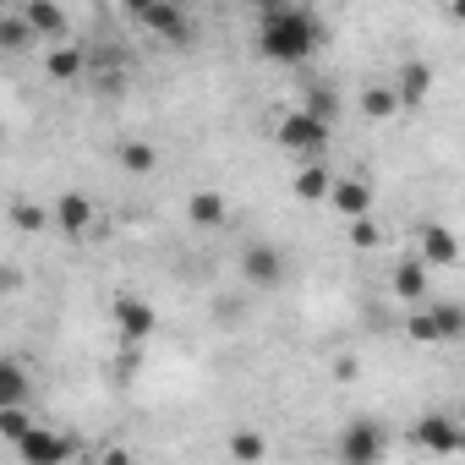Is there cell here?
Segmentation results:
<instances>
[{
	"instance_id": "cell-1",
	"label": "cell",
	"mask_w": 465,
	"mask_h": 465,
	"mask_svg": "<svg viewBox=\"0 0 465 465\" xmlns=\"http://www.w3.org/2000/svg\"><path fill=\"white\" fill-rule=\"evenodd\" d=\"M329 28L312 6H263L258 17V55L280 61V66H302L323 50Z\"/></svg>"
},
{
	"instance_id": "cell-28",
	"label": "cell",
	"mask_w": 465,
	"mask_h": 465,
	"mask_svg": "<svg viewBox=\"0 0 465 465\" xmlns=\"http://www.w3.org/2000/svg\"><path fill=\"white\" fill-rule=\"evenodd\" d=\"M99 465H137V460H132V449H121V443H110V449H104V460H99Z\"/></svg>"
},
{
	"instance_id": "cell-20",
	"label": "cell",
	"mask_w": 465,
	"mask_h": 465,
	"mask_svg": "<svg viewBox=\"0 0 465 465\" xmlns=\"http://www.w3.org/2000/svg\"><path fill=\"white\" fill-rule=\"evenodd\" d=\"M334 181H340V175H329L323 164H302V175L291 181V192H296L302 203H323V197L334 192Z\"/></svg>"
},
{
	"instance_id": "cell-12",
	"label": "cell",
	"mask_w": 465,
	"mask_h": 465,
	"mask_svg": "<svg viewBox=\"0 0 465 465\" xmlns=\"http://www.w3.org/2000/svg\"><path fill=\"white\" fill-rule=\"evenodd\" d=\"M329 203L356 224V219H367V213H372V186H367L361 175H340V181H334V192H329Z\"/></svg>"
},
{
	"instance_id": "cell-6",
	"label": "cell",
	"mask_w": 465,
	"mask_h": 465,
	"mask_svg": "<svg viewBox=\"0 0 465 465\" xmlns=\"http://www.w3.org/2000/svg\"><path fill=\"white\" fill-rule=\"evenodd\" d=\"M405 438H411L421 454H460V449H465V427H460L454 416H443V411H427V416H416Z\"/></svg>"
},
{
	"instance_id": "cell-10",
	"label": "cell",
	"mask_w": 465,
	"mask_h": 465,
	"mask_svg": "<svg viewBox=\"0 0 465 465\" xmlns=\"http://www.w3.org/2000/svg\"><path fill=\"white\" fill-rule=\"evenodd\" d=\"M416 258H421L427 269H432V263H438V269H454V263H460L454 230H449V224H421V230H416Z\"/></svg>"
},
{
	"instance_id": "cell-8",
	"label": "cell",
	"mask_w": 465,
	"mask_h": 465,
	"mask_svg": "<svg viewBox=\"0 0 465 465\" xmlns=\"http://www.w3.org/2000/svg\"><path fill=\"white\" fill-rule=\"evenodd\" d=\"M72 438L66 432H55V427H34L23 443H17V454H23V465H66L72 460Z\"/></svg>"
},
{
	"instance_id": "cell-7",
	"label": "cell",
	"mask_w": 465,
	"mask_h": 465,
	"mask_svg": "<svg viewBox=\"0 0 465 465\" xmlns=\"http://www.w3.org/2000/svg\"><path fill=\"white\" fill-rule=\"evenodd\" d=\"M242 274H247V285H258V291H280V285H285V252L269 247V242H252V247L242 252Z\"/></svg>"
},
{
	"instance_id": "cell-14",
	"label": "cell",
	"mask_w": 465,
	"mask_h": 465,
	"mask_svg": "<svg viewBox=\"0 0 465 465\" xmlns=\"http://www.w3.org/2000/svg\"><path fill=\"white\" fill-rule=\"evenodd\" d=\"M50 219H55V230H66V236H88V224H94V197L66 192V197H55Z\"/></svg>"
},
{
	"instance_id": "cell-21",
	"label": "cell",
	"mask_w": 465,
	"mask_h": 465,
	"mask_svg": "<svg viewBox=\"0 0 465 465\" xmlns=\"http://www.w3.org/2000/svg\"><path fill=\"white\" fill-rule=\"evenodd\" d=\"M302 110H307V115H318L323 126H334V115H340V94H334L329 83H307V94H302Z\"/></svg>"
},
{
	"instance_id": "cell-13",
	"label": "cell",
	"mask_w": 465,
	"mask_h": 465,
	"mask_svg": "<svg viewBox=\"0 0 465 465\" xmlns=\"http://www.w3.org/2000/svg\"><path fill=\"white\" fill-rule=\"evenodd\" d=\"M389 291H394V302L427 307V263H421V258H400L394 274H389Z\"/></svg>"
},
{
	"instance_id": "cell-22",
	"label": "cell",
	"mask_w": 465,
	"mask_h": 465,
	"mask_svg": "<svg viewBox=\"0 0 465 465\" xmlns=\"http://www.w3.org/2000/svg\"><path fill=\"white\" fill-rule=\"evenodd\" d=\"M0 45L6 50H28V45H39V34L28 28V17L12 6V12H0Z\"/></svg>"
},
{
	"instance_id": "cell-9",
	"label": "cell",
	"mask_w": 465,
	"mask_h": 465,
	"mask_svg": "<svg viewBox=\"0 0 465 465\" xmlns=\"http://www.w3.org/2000/svg\"><path fill=\"white\" fill-rule=\"evenodd\" d=\"M110 318H115V329H121V340H126L132 351H137V345L153 334V323H159V318H153V307H148L143 296H115Z\"/></svg>"
},
{
	"instance_id": "cell-26",
	"label": "cell",
	"mask_w": 465,
	"mask_h": 465,
	"mask_svg": "<svg viewBox=\"0 0 465 465\" xmlns=\"http://www.w3.org/2000/svg\"><path fill=\"white\" fill-rule=\"evenodd\" d=\"M12 219H17V230H45V208H34V203H12Z\"/></svg>"
},
{
	"instance_id": "cell-30",
	"label": "cell",
	"mask_w": 465,
	"mask_h": 465,
	"mask_svg": "<svg viewBox=\"0 0 465 465\" xmlns=\"http://www.w3.org/2000/svg\"><path fill=\"white\" fill-rule=\"evenodd\" d=\"M454 17H460V23H465V0H460V6H454Z\"/></svg>"
},
{
	"instance_id": "cell-23",
	"label": "cell",
	"mask_w": 465,
	"mask_h": 465,
	"mask_svg": "<svg viewBox=\"0 0 465 465\" xmlns=\"http://www.w3.org/2000/svg\"><path fill=\"white\" fill-rule=\"evenodd\" d=\"M83 66H88V55H83L77 45H61V50H50V55H45V72H50L55 83H72Z\"/></svg>"
},
{
	"instance_id": "cell-16",
	"label": "cell",
	"mask_w": 465,
	"mask_h": 465,
	"mask_svg": "<svg viewBox=\"0 0 465 465\" xmlns=\"http://www.w3.org/2000/svg\"><path fill=\"white\" fill-rule=\"evenodd\" d=\"M17 12L28 17V28H34L39 39H61V34H66V12L55 6V0H23Z\"/></svg>"
},
{
	"instance_id": "cell-4",
	"label": "cell",
	"mask_w": 465,
	"mask_h": 465,
	"mask_svg": "<svg viewBox=\"0 0 465 465\" xmlns=\"http://www.w3.org/2000/svg\"><path fill=\"white\" fill-rule=\"evenodd\" d=\"M334 454H340V465H378V460L389 454V432H383V421H372V416H351V421L340 427Z\"/></svg>"
},
{
	"instance_id": "cell-3",
	"label": "cell",
	"mask_w": 465,
	"mask_h": 465,
	"mask_svg": "<svg viewBox=\"0 0 465 465\" xmlns=\"http://www.w3.org/2000/svg\"><path fill=\"white\" fill-rule=\"evenodd\" d=\"M132 23H137L143 34H153L159 45H175V50L192 45V17H186V6H175V0H137V6H132Z\"/></svg>"
},
{
	"instance_id": "cell-11",
	"label": "cell",
	"mask_w": 465,
	"mask_h": 465,
	"mask_svg": "<svg viewBox=\"0 0 465 465\" xmlns=\"http://www.w3.org/2000/svg\"><path fill=\"white\" fill-rule=\"evenodd\" d=\"M432 66L427 61H405L400 72H394V94H400V104L405 110H416V104H427V94H432Z\"/></svg>"
},
{
	"instance_id": "cell-24",
	"label": "cell",
	"mask_w": 465,
	"mask_h": 465,
	"mask_svg": "<svg viewBox=\"0 0 465 465\" xmlns=\"http://www.w3.org/2000/svg\"><path fill=\"white\" fill-rule=\"evenodd\" d=\"M34 427H39V421H34V416H28L23 405H0V438H6L12 449H17V443H23V438L34 432Z\"/></svg>"
},
{
	"instance_id": "cell-17",
	"label": "cell",
	"mask_w": 465,
	"mask_h": 465,
	"mask_svg": "<svg viewBox=\"0 0 465 465\" xmlns=\"http://www.w3.org/2000/svg\"><path fill=\"white\" fill-rule=\"evenodd\" d=\"M186 219H192L197 230H219V224L230 219V203H224V192H192V203H186Z\"/></svg>"
},
{
	"instance_id": "cell-5",
	"label": "cell",
	"mask_w": 465,
	"mask_h": 465,
	"mask_svg": "<svg viewBox=\"0 0 465 465\" xmlns=\"http://www.w3.org/2000/svg\"><path fill=\"white\" fill-rule=\"evenodd\" d=\"M274 137H280V148H291V153H307L312 164H318V153L329 148V126H323L318 115H307L302 104H296L291 115H280V126H274Z\"/></svg>"
},
{
	"instance_id": "cell-19",
	"label": "cell",
	"mask_w": 465,
	"mask_h": 465,
	"mask_svg": "<svg viewBox=\"0 0 465 465\" xmlns=\"http://www.w3.org/2000/svg\"><path fill=\"white\" fill-rule=\"evenodd\" d=\"M28 367L17 356H0V405H28Z\"/></svg>"
},
{
	"instance_id": "cell-15",
	"label": "cell",
	"mask_w": 465,
	"mask_h": 465,
	"mask_svg": "<svg viewBox=\"0 0 465 465\" xmlns=\"http://www.w3.org/2000/svg\"><path fill=\"white\" fill-rule=\"evenodd\" d=\"M356 104H361V115H367V121H394V115L405 110V104H400V94H394V83H361Z\"/></svg>"
},
{
	"instance_id": "cell-29",
	"label": "cell",
	"mask_w": 465,
	"mask_h": 465,
	"mask_svg": "<svg viewBox=\"0 0 465 465\" xmlns=\"http://www.w3.org/2000/svg\"><path fill=\"white\" fill-rule=\"evenodd\" d=\"M356 372H361V367H356V356H340V361H334V378H340V383H351Z\"/></svg>"
},
{
	"instance_id": "cell-2",
	"label": "cell",
	"mask_w": 465,
	"mask_h": 465,
	"mask_svg": "<svg viewBox=\"0 0 465 465\" xmlns=\"http://www.w3.org/2000/svg\"><path fill=\"white\" fill-rule=\"evenodd\" d=\"M405 334L416 345H449V340H465V307L460 302H427L405 318Z\"/></svg>"
},
{
	"instance_id": "cell-25",
	"label": "cell",
	"mask_w": 465,
	"mask_h": 465,
	"mask_svg": "<svg viewBox=\"0 0 465 465\" xmlns=\"http://www.w3.org/2000/svg\"><path fill=\"white\" fill-rule=\"evenodd\" d=\"M121 164H126L132 175H153V170H159V153H153V143H126V148H121Z\"/></svg>"
},
{
	"instance_id": "cell-18",
	"label": "cell",
	"mask_w": 465,
	"mask_h": 465,
	"mask_svg": "<svg viewBox=\"0 0 465 465\" xmlns=\"http://www.w3.org/2000/svg\"><path fill=\"white\" fill-rule=\"evenodd\" d=\"M224 449H230V460H242V465H263L269 460V438L258 427H236L224 438Z\"/></svg>"
},
{
	"instance_id": "cell-27",
	"label": "cell",
	"mask_w": 465,
	"mask_h": 465,
	"mask_svg": "<svg viewBox=\"0 0 465 465\" xmlns=\"http://www.w3.org/2000/svg\"><path fill=\"white\" fill-rule=\"evenodd\" d=\"M351 242H356V247H378V224H372V219H356V224H351Z\"/></svg>"
}]
</instances>
